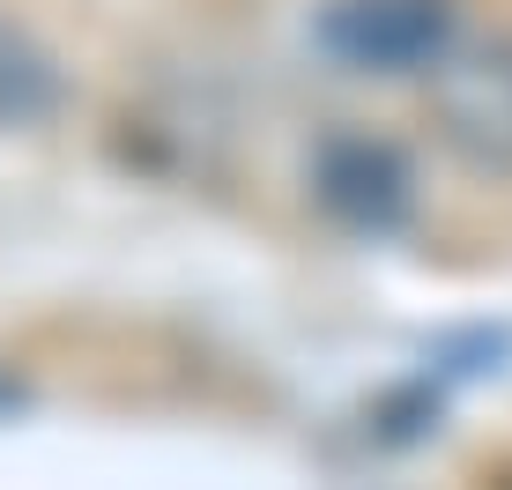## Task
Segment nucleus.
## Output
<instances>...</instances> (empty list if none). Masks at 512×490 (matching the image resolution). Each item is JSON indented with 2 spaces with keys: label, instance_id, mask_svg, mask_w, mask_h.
Wrapping results in <instances>:
<instances>
[{
  "label": "nucleus",
  "instance_id": "obj_3",
  "mask_svg": "<svg viewBox=\"0 0 512 490\" xmlns=\"http://www.w3.org/2000/svg\"><path fill=\"white\" fill-rule=\"evenodd\" d=\"M461 8L453 0H327L320 52L349 75H431L461 45Z\"/></svg>",
  "mask_w": 512,
  "mask_h": 490
},
{
  "label": "nucleus",
  "instance_id": "obj_1",
  "mask_svg": "<svg viewBox=\"0 0 512 490\" xmlns=\"http://www.w3.org/2000/svg\"><path fill=\"white\" fill-rule=\"evenodd\" d=\"M305 201L342 238H401L423 208V171L409 142L357 119H334L305 149Z\"/></svg>",
  "mask_w": 512,
  "mask_h": 490
},
{
  "label": "nucleus",
  "instance_id": "obj_4",
  "mask_svg": "<svg viewBox=\"0 0 512 490\" xmlns=\"http://www.w3.org/2000/svg\"><path fill=\"white\" fill-rule=\"evenodd\" d=\"M60 104V75L15 23H0V127H38Z\"/></svg>",
  "mask_w": 512,
  "mask_h": 490
},
{
  "label": "nucleus",
  "instance_id": "obj_2",
  "mask_svg": "<svg viewBox=\"0 0 512 490\" xmlns=\"http://www.w3.org/2000/svg\"><path fill=\"white\" fill-rule=\"evenodd\" d=\"M438 149L475 179H512V30H468L423 75Z\"/></svg>",
  "mask_w": 512,
  "mask_h": 490
}]
</instances>
